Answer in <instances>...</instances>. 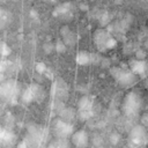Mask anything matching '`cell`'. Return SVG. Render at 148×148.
Here are the masks:
<instances>
[{
	"instance_id": "obj_12",
	"label": "cell",
	"mask_w": 148,
	"mask_h": 148,
	"mask_svg": "<svg viewBox=\"0 0 148 148\" xmlns=\"http://www.w3.org/2000/svg\"><path fill=\"white\" fill-rule=\"evenodd\" d=\"M50 148H69V145L66 139H58L57 141L51 143Z\"/></svg>"
},
{
	"instance_id": "obj_11",
	"label": "cell",
	"mask_w": 148,
	"mask_h": 148,
	"mask_svg": "<svg viewBox=\"0 0 148 148\" xmlns=\"http://www.w3.org/2000/svg\"><path fill=\"white\" fill-rule=\"evenodd\" d=\"M60 116H61V120H64V121H66L68 124H69V121H72L75 118L74 110H72V109H65V110H62L61 113H60Z\"/></svg>"
},
{
	"instance_id": "obj_18",
	"label": "cell",
	"mask_w": 148,
	"mask_h": 148,
	"mask_svg": "<svg viewBox=\"0 0 148 148\" xmlns=\"http://www.w3.org/2000/svg\"><path fill=\"white\" fill-rule=\"evenodd\" d=\"M46 1H54V0H46Z\"/></svg>"
},
{
	"instance_id": "obj_9",
	"label": "cell",
	"mask_w": 148,
	"mask_h": 148,
	"mask_svg": "<svg viewBox=\"0 0 148 148\" xmlns=\"http://www.w3.org/2000/svg\"><path fill=\"white\" fill-rule=\"evenodd\" d=\"M130 67L133 74H142L146 72L147 64L143 60H132L130 62Z\"/></svg>"
},
{
	"instance_id": "obj_5",
	"label": "cell",
	"mask_w": 148,
	"mask_h": 148,
	"mask_svg": "<svg viewBox=\"0 0 148 148\" xmlns=\"http://www.w3.org/2000/svg\"><path fill=\"white\" fill-rule=\"evenodd\" d=\"M92 111V103L88 96H83L77 103V114L81 119H88Z\"/></svg>"
},
{
	"instance_id": "obj_15",
	"label": "cell",
	"mask_w": 148,
	"mask_h": 148,
	"mask_svg": "<svg viewBox=\"0 0 148 148\" xmlns=\"http://www.w3.org/2000/svg\"><path fill=\"white\" fill-rule=\"evenodd\" d=\"M141 123H142V126L145 128H148V114H145L141 119Z\"/></svg>"
},
{
	"instance_id": "obj_8",
	"label": "cell",
	"mask_w": 148,
	"mask_h": 148,
	"mask_svg": "<svg viewBox=\"0 0 148 148\" xmlns=\"http://www.w3.org/2000/svg\"><path fill=\"white\" fill-rule=\"evenodd\" d=\"M146 136H147V131L142 125L134 126L132 128V131H131V139H132L133 142L142 143L145 141Z\"/></svg>"
},
{
	"instance_id": "obj_10",
	"label": "cell",
	"mask_w": 148,
	"mask_h": 148,
	"mask_svg": "<svg viewBox=\"0 0 148 148\" xmlns=\"http://www.w3.org/2000/svg\"><path fill=\"white\" fill-rule=\"evenodd\" d=\"M76 61L80 65H87V64H89L91 61V54H89V53H87L84 51H81L76 56Z\"/></svg>"
},
{
	"instance_id": "obj_7",
	"label": "cell",
	"mask_w": 148,
	"mask_h": 148,
	"mask_svg": "<svg viewBox=\"0 0 148 148\" xmlns=\"http://www.w3.org/2000/svg\"><path fill=\"white\" fill-rule=\"evenodd\" d=\"M72 143L77 148H87L89 142V136L86 131L80 130L72 133Z\"/></svg>"
},
{
	"instance_id": "obj_13",
	"label": "cell",
	"mask_w": 148,
	"mask_h": 148,
	"mask_svg": "<svg viewBox=\"0 0 148 148\" xmlns=\"http://www.w3.org/2000/svg\"><path fill=\"white\" fill-rule=\"evenodd\" d=\"M56 50H57L58 52H64V51H65V44H64V42L58 40V43H57V45H56Z\"/></svg>"
},
{
	"instance_id": "obj_1",
	"label": "cell",
	"mask_w": 148,
	"mask_h": 148,
	"mask_svg": "<svg viewBox=\"0 0 148 148\" xmlns=\"http://www.w3.org/2000/svg\"><path fill=\"white\" fill-rule=\"evenodd\" d=\"M140 109H141V98H140V96L134 91L127 94L125 99H124V103H123L124 113L127 117L133 118V117H136L139 114Z\"/></svg>"
},
{
	"instance_id": "obj_3",
	"label": "cell",
	"mask_w": 148,
	"mask_h": 148,
	"mask_svg": "<svg viewBox=\"0 0 148 148\" xmlns=\"http://www.w3.org/2000/svg\"><path fill=\"white\" fill-rule=\"evenodd\" d=\"M18 84L16 81L7 80L0 84V99L2 101H12L17 96Z\"/></svg>"
},
{
	"instance_id": "obj_4",
	"label": "cell",
	"mask_w": 148,
	"mask_h": 148,
	"mask_svg": "<svg viewBox=\"0 0 148 148\" xmlns=\"http://www.w3.org/2000/svg\"><path fill=\"white\" fill-rule=\"evenodd\" d=\"M111 74L121 86H125V87L132 86L135 81V76L131 71H124L121 68L116 67L111 69Z\"/></svg>"
},
{
	"instance_id": "obj_14",
	"label": "cell",
	"mask_w": 148,
	"mask_h": 148,
	"mask_svg": "<svg viewBox=\"0 0 148 148\" xmlns=\"http://www.w3.org/2000/svg\"><path fill=\"white\" fill-rule=\"evenodd\" d=\"M110 141H111L112 145H116L119 141V134L118 133H112L111 136H110Z\"/></svg>"
},
{
	"instance_id": "obj_17",
	"label": "cell",
	"mask_w": 148,
	"mask_h": 148,
	"mask_svg": "<svg viewBox=\"0 0 148 148\" xmlns=\"http://www.w3.org/2000/svg\"><path fill=\"white\" fill-rule=\"evenodd\" d=\"M17 148H28V147H27L25 142H20V145H18V147H17Z\"/></svg>"
},
{
	"instance_id": "obj_2",
	"label": "cell",
	"mask_w": 148,
	"mask_h": 148,
	"mask_svg": "<svg viewBox=\"0 0 148 148\" xmlns=\"http://www.w3.org/2000/svg\"><path fill=\"white\" fill-rule=\"evenodd\" d=\"M94 40H95L97 49L101 51H105L108 49H111L116 44L114 39L110 36V34L105 30H102V29L96 30V32L94 35Z\"/></svg>"
},
{
	"instance_id": "obj_16",
	"label": "cell",
	"mask_w": 148,
	"mask_h": 148,
	"mask_svg": "<svg viewBox=\"0 0 148 148\" xmlns=\"http://www.w3.org/2000/svg\"><path fill=\"white\" fill-rule=\"evenodd\" d=\"M44 50L49 53V52L52 50V45H51V44H45V45H44Z\"/></svg>"
},
{
	"instance_id": "obj_6",
	"label": "cell",
	"mask_w": 148,
	"mask_h": 148,
	"mask_svg": "<svg viewBox=\"0 0 148 148\" xmlns=\"http://www.w3.org/2000/svg\"><path fill=\"white\" fill-rule=\"evenodd\" d=\"M54 132L56 134L58 135L59 139H67L69 135H72L73 133V127L71 124L64 121V120H58L56 123V126H54Z\"/></svg>"
}]
</instances>
